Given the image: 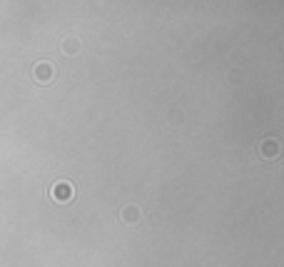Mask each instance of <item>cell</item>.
<instances>
[{
	"instance_id": "2",
	"label": "cell",
	"mask_w": 284,
	"mask_h": 267,
	"mask_svg": "<svg viewBox=\"0 0 284 267\" xmlns=\"http://www.w3.org/2000/svg\"><path fill=\"white\" fill-rule=\"evenodd\" d=\"M35 70H38V73H35L38 80H50V78H53V65H50V62H40Z\"/></svg>"
},
{
	"instance_id": "1",
	"label": "cell",
	"mask_w": 284,
	"mask_h": 267,
	"mask_svg": "<svg viewBox=\"0 0 284 267\" xmlns=\"http://www.w3.org/2000/svg\"><path fill=\"white\" fill-rule=\"evenodd\" d=\"M53 197L55 200H70L73 197V185L70 182H57L53 187Z\"/></svg>"
}]
</instances>
